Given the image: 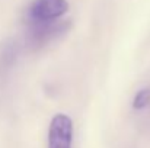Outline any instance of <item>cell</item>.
Here are the masks:
<instances>
[{
    "label": "cell",
    "instance_id": "1",
    "mask_svg": "<svg viewBox=\"0 0 150 148\" xmlns=\"http://www.w3.org/2000/svg\"><path fill=\"white\" fill-rule=\"evenodd\" d=\"M70 28L69 20H28L25 45L29 49H41L63 36Z\"/></svg>",
    "mask_w": 150,
    "mask_h": 148
},
{
    "label": "cell",
    "instance_id": "2",
    "mask_svg": "<svg viewBox=\"0 0 150 148\" xmlns=\"http://www.w3.org/2000/svg\"><path fill=\"white\" fill-rule=\"evenodd\" d=\"M69 10L67 0H34L26 9L28 20H55Z\"/></svg>",
    "mask_w": 150,
    "mask_h": 148
},
{
    "label": "cell",
    "instance_id": "3",
    "mask_svg": "<svg viewBox=\"0 0 150 148\" xmlns=\"http://www.w3.org/2000/svg\"><path fill=\"white\" fill-rule=\"evenodd\" d=\"M73 122L64 113H57L48 126V148H71Z\"/></svg>",
    "mask_w": 150,
    "mask_h": 148
},
{
    "label": "cell",
    "instance_id": "4",
    "mask_svg": "<svg viewBox=\"0 0 150 148\" xmlns=\"http://www.w3.org/2000/svg\"><path fill=\"white\" fill-rule=\"evenodd\" d=\"M18 45L13 41H7L1 48H0V77L6 76L9 70L13 67L18 58Z\"/></svg>",
    "mask_w": 150,
    "mask_h": 148
},
{
    "label": "cell",
    "instance_id": "5",
    "mask_svg": "<svg viewBox=\"0 0 150 148\" xmlns=\"http://www.w3.org/2000/svg\"><path fill=\"white\" fill-rule=\"evenodd\" d=\"M149 103H150V90L144 89V90L137 92V95H136V97H134V102H133V106H134V109L142 110V109H144Z\"/></svg>",
    "mask_w": 150,
    "mask_h": 148
}]
</instances>
